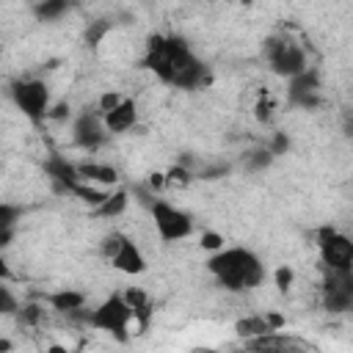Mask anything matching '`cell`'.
Segmentation results:
<instances>
[{"label":"cell","instance_id":"obj_1","mask_svg":"<svg viewBox=\"0 0 353 353\" xmlns=\"http://www.w3.org/2000/svg\"><path fill=\"white\" fill-rule=\"evenodd\" d=\"M143 66H149L163 83H171L176 88H199L210 83L207 66L190 52L182 36H149Z\"/></svg>","mask_w":353,"mask_h":353},{"label":"cell","instance_id":"obj_2","mask_svg":"<svg viewBox=\"0 0 353 353\" xmlns=\"http://www.w3.org/2000/svg\"><path fill=\"white\" fill-rule=\"evenodd\" d=\"M207 268L229 292H245L265 281V265L248 248H223L207 259Z\"/></svg>","mask_w":353,"mask_h":353},{"label":"cell","instance_id":"obj_3","mask_svg":"<svg viewBox=\"0 0 353 353\" xmlns=\"http://www.w3.org/2000/svg\"><path fill=\"white\" fill-rule=\"evenodd\" d=\"M85 323L99 328V331H105V334H110V336H116L119 342H124L130 336L127 331H130V323H135V317H132V309L124 301V295H110L94 312L85 314Z\"/></svg>","mask_w":353,"mask_h":353},{"label":"cell","instance_id":"obj_4","mask_svg":"<svg viewBox=\"0 0 353 353\" xmlns=\"http://www.w3.org/2000/svg\"><path fill=\"white\" fill-rule=\"evenodd\" d=\"M265 58H268L270 69L279 77H287V80H292V77H298L309 69L306 66V52L295 41H290L287 36H270L265 41Z\"/></svg>","mask_w":353,"mask_h":353},{"label":"cell","instance_id":"obj_5","mask_svg":"<svg viewBox=\"0 0 353 353\" xmlns=\"http://www.w3.org/2000/svg\"><path fill=\"white\" fill-rule=\"evenodd\" d=\"M149 212H152L154 229H157L163 243H176V240H185V237L193 234V218L185 210L168 204L165 199H157L149 207Z\"/></svg>","mask_w":353,"mask_h":353},{"label":"cell","instance_id":"obj_6","mask_svg":"<svg viewBox=\"0 0 353 353\" xmlns=\"http://www.w3.org/2000/svg\"><path fill=\"white\" fill-rule=\"evenodd\" d=\"M323 306L328 312H353V268L336 270V268H323Z\"/></svg>","mask_w":353,"mask_h":353},{"label":"cell","instance_id":"obj_7","mask_svg":"<svg viewBox=\"0 0 353 353\" xmlns=\"http://www.w3.org/2000/svg\"><path fill=\"white\" fill-rule=\"evenodd\" d=\"M11 99L17 102V108L30 119V121H41L50 116V88L41 80H19L11 85Z\"/></svg>","mask_w":353,"mask_h":353},{"label":"cell","instance_id":"obj_8","mask_svg":"<svg viewBox=\"0 0 353 353\" xmlns=\"http://www.w3.org/2000/svg\"><path fill=\"white\" fill-rule=\"evenodd\" d=\"M317 248H320V262L323 268H353V240L336 232L334 226H323L317 232Z\"/></svg>","mask_w":353,"mask_h":353},{"label":"cell","instance_id":"obj_9","mask_svg":"<svg viewBox=\"0 0 353 353\" xmlns=\"http://www.w3.org/2000/svg\"><path fill=\"white\" fill-rule=\"evenodd\" d=\"M72 132H74V143L77 146H83V149H97L102 141H105V121H102V113L99 110H94V113H80L77 116V121H74V127H72Z\"/></svg>","mask_w":353,"mask_h":353},{"label":"cell","instance_id":"obj_10","mask_svg":"<svg viewBox=\"0 0 353 353\" xmlns=\"http://www.w3.org/2000/svg\"><path fill=\"white\" fill-rule=\"evenodd\" d=\"M44 174L55 182V188H58L61 193H74V188L83 182V176H80L77 165H74V163H69V160H66V157H61V154L47 157V163H44Z\"/></svg>","mask_w":353,"mask_h":353},{"label":"cell","instance_id":"obj_11","mask_svg":"<svg viewBox=\"0 0 353 353\" xmlns=\"http://www.w3.org/2000/svg\"><path fill=\"white\" fill-rule=\"evenodd\" d=\"M317 72L314 69H306L303 74L292 77L290 80V102L292 105H301V108H317Z\"/></svg>","mask_w":353,"mask_h":353},{"label":"cell","instance_id":"obj_12","mask_svg":"<svg viewBox=\"0 0 353 353\" xmlns=\"http://www.w3.org/2000/svg\"><path fill=\"white\" fill-rule=\"evenodd\" d=\"M110 265H113L116 270L127 273V276H138V273H143V270H146V259H143L141 248H138L127 234H124V240H121L119 251L110 256Z\"/></svg>","mask_w":353,"mask_h":353},{"label":"cell","instance_id":"obj_13","mask_svg":"<svg viewBox=\"0 0 353 353\" xmlns=\"http://www.w3.org/2000/svg\"><path fill=\"white\" fill-rule=\"evenodd\" d=\"M102 121H105V130H108V132H127V130H132V124L138 121V108H135L132 99H124L116 110L105 113Z\"/></svg>","mask_w":353,"mask_h":353},{"label":"cell","instance_id":"obj_14","mask_svg":"<svg viewBox=\"0 0 353 353\" xmlns=\"http://www.w3.org/2000/svg\"><path fill=\"white\" fill-rule=\"evenodd\" d=\"M292 339L273 331V334H265V336H254V339H245V350L248 353H290L292 350Z\"/></svg>","mask_w":353,"mask_h":353},{"label":"cell","instance_id":"obj_15","mask_svg":"<svg viewBox=\"0 0 353 353\" xmlns=\"http://www.w3.org/2000/svg\"><path fill=\"white\" fill-rule=\"evenodd\" d=\"M121 295H124V301L130 303L138 328H146L149 320H152V301H149V295H146L141 287H127Z\"/></svg>","mask_w":353,"mask_h":353},{"label":"cell","instance_id":"obj_16","mask_svg":"<svg viewBox=\"0 0 353 353\" xmlns=\"http://www.w3.org/2000/svg\"><path fill=\"white\" fill-rule=\"evenodd\" d=\"M83 182H97V185H116L119 182V171L113 165L105 163H80L77 165Z\"/></svg>","mask_w":353,"mask_h":353},{"label":"cell","instance_id":"obj_17","mask_svg":"<svg viewBox=\"0 0 353 353\" xmlns=\"http://www.w3.org/2000/svg\"><path fill=\"white\" fill-rule=\"evenodd\" d=\"M47 303L61 314H77L83 309V303H85V295L77 292V290H61V292L47 295Z\"/></svg>","mask_w":353,"mask_h":353},{"label":"cell","instance_id":"obj_18","mask_svg":"<svg viewBox=\"0 0 353 353\" xmlns=\"http://www.w3.org/2000/svg\"><path fill=\"white\" fill-rule=\"evenodd\" d=\"M234 331H237V336H240L243 342H245V339H254V336L273 334V328H270V323H268L265 314H251V317L237 320V323H234Z\"/></svg>","mask_w":353,"mask_h":353},{"label":"cell","instance_id":"obj_19","mask_svg":"<svg viewBox=\"0 0 353 353\" xmlns=\"http://www.w3.org/2000/svg\"><path fill=\"white\" fill-rule=\"evenodd\" d=\"M127 201H130V193H127V190H113V193L105 199V204L97 207L94 212H97L99 218H116V215H121V212L127 210Z\"/></svg>","mask_w":353,"mask_h":353},{"label":"cell","instance_id":"obj_20","mask_svg":"<svg viewBox=\"0 0 353 353\" xmlns=\"http://www.w3.org/2000/svg\"><path fill=\"white\" fill-rule=\"evenodd\" d=\"M72 196H77L80 201H85L88 207H94V210H97V207H102V204H105V199H108L110 193H108V190H97V188H91V185L80 182V185L74 188V193H72Z\"/></svg>","mask_w":353,"mask_h":353},{"label":"cell","instance_id":"obj_21","mask_svg":"<svg viewBox=\"0 0 353 353\" xmlns=\"http://www.w3.org/2000/svg\"><path fill=\"white\" fill-rule=\"evenodd\" d=\"M63 11H66V3H63V0H44V3H36V6H33V14H36L39 19H44V22L58 19Z\"/></svg>","mask_w":353,"mask_h":353},{"label":"cell","instance_id":"obj_22","mask_svg":"<svg viewBox=\"0 0 353 353\" xmlns=\"http://www.w3.org/2000/svg\"><path fill=\"white\" fill-rule=\"evenodd\" d=\"M273 152L270 149H254V152H248L245 154V165L251 168V171H262V168H268L270 163H273Z\"/></svg>","mask_w":353,"mask_h":353},{"label":"cell","instance_id":"obj_23","mask_svg":"<svg viewBox=\"0 0 353 353\" xmlns=\"http://www.w3.org/2000/svg\"><path fill=\"white\" fill-rule=\"evenodd\" d=\"M190 179H193V174L179 163V165H171L168 171H165V185H190Z\"/></svg>","mask_w":353,"mask_h":353},{"label":"cell","instance_id":"obj_24","mask_svg":"<svg viewBox=\"0 0 353 353\" xmlns=\"http://www.w3.org/2000/svg\"><path fill=\"white\" fill-rule=\"evenodd\" d=\"M273 110H276L273 99H270L268 94H262V97H259V102H256V108H254V116H256V121L268 124V121L273 119Z\"/></svg>","mask_w":353,"mask_h":353},{"label":"cell","instance_id":"obj_25","mask_svg":"<svg viewBox=\"0 0 353 353\" xmlns=\"http://www.w3.org/2000/svg\"><path fill=\"white\" fill-rule=\"evenodd\" d=\"M273 281H276L279 292H287V290L292 287V281H295V273H292V268H290V265H281V268H276V273H273Z\"/></svg>","mask_w":353,"mask_h":353},{"label":"cell","instance_id":"obj_26","mask_svg":"<svg viewBox=\"0 0 353 353\" xmlns=\"http://www.w3.org/2000/svg\"><path fill=\"white\" fill-rule=\"evenodd\" d=\"M41 314H44V309H41V306H36V303H28V306H22V312H19V320H22L25 325H39V323H41Z\"/></svg>","mask_w":353,"mask_h":353},{"label":"cell","instance_id":"obj_27","mask_svg":"<svg viewBox=\"0 0 353 353\" xmlns=\"http://www.w3.org/2000/svg\"><path fill=\"white\" fill-rule=\"evenodd\" d=\"M124 99L119 97V94H113V91H105L102 97H99V113L105 116V113H110V110H116L119 105H121Z\"/></svg>","mask_w":353,"mask_h":353},{"label":"cell","instance_id":"obj_28","mask_svg":"<svg viewBox=\"0 0 353 353\" xmlns=\"http://www.w3.org/2000/svg\"><path fill=\"white\" fill-rule=\"evenodd\" d=\"M17 215H19V207H14V204H0V229H11L14 221H17Z\"/></svg>","mask_w":353,"mask_h":353},{"label":"cell","instance_id":"obj_29","mask_svg":"<svg viewBox=\"0 0 353 353\" xmlns=\"http://www.w3.org/2000/svg\"><path fill=\"white\" fill-rule=\"evenodd\" d=\"M199 243H201V248H207V251H212V254L223 251V237H221V234H215V232H204Z\"/></svg>","mask_w":353,"mask_h":353},{"label":"cell","instance_id":"obj_30","mask_svg":"<svg viewBox=\"0 0 353 353\" xmlns=\"http://www.w3.org/2000/svg\"><path fill=\"white\" fill-rule=\"evenodd\" d=\"M108 28H110V22H108V19H97V22H94V25L85 30V41H88V44H97Z\"/></svg>","mask_w":353,"mask_h":353},{"label":"cell","instance_id":"obj_31","mask_svg":"<svg viewBox=\"0 0 353 353\" xmlns=\"http://www.w3.org/2000/svg\"><path fill=\"white\" fill-rule=\"evenodd\" d=\"M0 309H3V314H14V312L19 309L8 287H0Z\"/></svg>","mask_w":353,"mask_h":353},{"label":"cell","instance_id":"obj_32","mask_svg":"<svg viewBox=\"0 0 353 353\" xmlns=\"http://www.w3.org/2000/svg\"><path fill=\"white\" fill-rule=\"evenodd\" d=\"M268 149H270V152H273V154H281V152H287V149H290V138H287V135H281V132H279V135H276V138H273V143H270V146H268Z\"/></svg>","mask_w":353,"mask_h":353},{"label":"cell","instance_id":"obj_33","mask_svg":"<svg viewBox=\"0 0 353 353\" xmlns=\"http://www.w3.org/2000/svg\"><path fill=\"white\" fill-rule=\"evenodd\" d=\"M226 171H229L226 165H215V168H207V171H201L199 176H201V179H218V176H223Z\"/></svg>","mask_w":353,"mask_h":353},{"label":"cell","instance_id":"obj_34","mask_svg":"<svg viewBox=\"0 0 353 353\" xmlns=\"http://www.w3.org/2000/svg\"><path fill=\"white\" fill-rule=\"evenodd\" d=\"M149 188H152V190L165 188V174H152V176H149Z\"/></svg>","mask_w":353,"mask_h":353},{"label":"cell","instance_id":"obj_35","mask_svg":"<svg viewBox=\"0 0 353 353\" xmlns=\"http://www.w3.org/2000/svg\"><path fill=\"white\" fill-rule=\"evenodd\" d=\"M50 116H52V119H63V116H69V105H55V108L50 110Z\"/></svg>","mask_w":353,"mask_h":353},{"label":"cell","instance_id":"obj_36","mask_svg":"<svg viewBox=\"0 0 353 353\" xmlns=\"http://www.w3.org/2000/svg\"><path fill=\"white\" fill-rule=\"evenodd\" d=\"M47 353H69V350H66V347H63V345H52V347H50V350H47Z\"/></svg>","mask_w":353,"mask_h":353},{"label":"cell","instance_id":"obj_37","mask_svg":"<svg viewBox=\"0 0 353 353\" xmlns=\"http://www.w3.org/2000/svg\"><path fill=\"white\" fill-rule=\"evenodd\" d=\"M0 350L8 353V350H11V342H8V339H0Z\"/></svg>","mask_w":353,"mask_h":353}]
</instances>
